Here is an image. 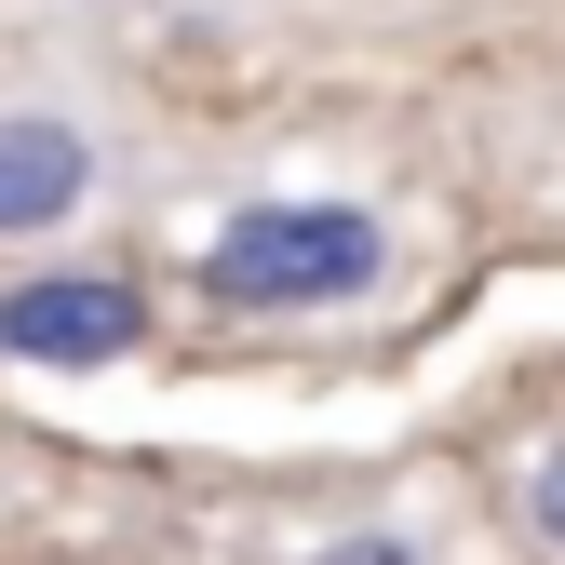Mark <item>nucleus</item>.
Wrapping results in <instances>:
<instances>
[{"label":"nucleus","instance_id":"obj_1","mask_svg":"<svg viewBox=\"0 0 565 565\" xmlns=\"http://www.w3.org/2000/svg\"><path fill=\"white\" fill-rule=\"evenodd\" d=\"M202 282H216L230 310H350V297L391 282V230L364 202H256V216L216 230Z\"/></svg>","mask_w":565,"mask_h":565},{"label":"nucleus","instance_id":"obj_2","mask_svg":"<svg viewBox=\"0 0 565 565\" xmlns=\"http://www.w3.org/2000/svg\"><path fill=\"white\" fill-rule=\"evenodd\" d=\"M149 337V297L135 282H108V269H54V282H14L0 297V350L14 364H121V350Z\"/></svg>","mask_w":565,"mask_h":565},{"label":"nucleus","instance_id":"obj_3","mask_svg":"<svg viewBox=\"0 0 565 565\" xmlns=\"http://www.w3.org/2000/svg\"><path fill=\"white\" fill-rule=\"evenodd\" d=\"M95 189H108L95 121H67V108H0V243H41V230H67Z\"/></svg>","mask_w":565,"mask_h":565},{"label":"nucleus","instance_id":"obj_4","mask_svg":"<svg viewBox=\"0 0 565 565\" xmlns=\"http://www.w3.org/2000/svg\"><path fill=\"white\" fill-rule=\"evenodd\" d=\"M525 525H539V539L565 552V431H552V445L525 458Z\"/></svg>","mask_w":565,"mask_h":565},{"label":"nucleus","instance_id":"obj_5","mask_svg":"<svg viewBox=\"0 0 565 565\" xmlns=\"http://www.w3.org/2000/svg\"><path fill=\"white\" fill-rule=\"evenodd\" d=\"M310 565H417V539H337V552H310Z\"/></svg>","mask_w":565,"mask_h":565}]
</instances>
